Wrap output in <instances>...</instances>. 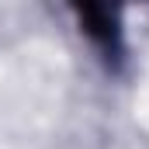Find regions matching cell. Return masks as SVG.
<instances>
[{
	"label": "cell",
	"instance_id": "6da1fadb",
	"mask_svg": "<svg viewBox=\"0 0 149 149\" xmlns=\"http://www.w3.org/2000/svg\"><path fill=\"white\" fill-rule=\"evenodd\" d=\"M80 24L90 38H97L104 49L118 45L121 31V0H73Z\"/></svg>",
	"mask_w": 149,
	"mask_h": 149
}]
</instances>
